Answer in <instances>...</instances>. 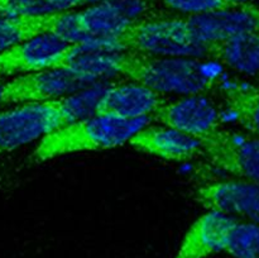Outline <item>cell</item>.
<instances>
[{"label":"cell","mask_w":259,"mask_h":258,"mask_svg":"<svg viewBox=\"0 0 259 258\" xmlns=\"http://www.w3.org/2000/svg\"><path fill=\"white\" fill-rule=\"evenodd\" d=\"M119 76L143 83L162 95H199L219 89L225 68L207 57H154L124 51Z\"/></svg>","instance_id":"cell-1"},{"label":"cell","mask_w":259,"mask_h":258,"mask_svg":"<svg viewBox=\"0 0 259 258\" xmlns=\"http://www.w3.org/2000/svg\"><path fill=\"white\" fill-rule=\"evenodd\" d=\"M152 116L123 119L110 115H95L63 125L40 139L32 157L45 162L58 156L82 151H103L123 146L132 137L151 124Z\"/></svg>","instance_id":"cell-2"},{"label":"cell","mask_w":259,"mask_h":258,"mask_svg":"<svg viewBox=\"0 0 259 258\" xmlns=\"http://www.w3.org/2000/svg\"><path fill=\"white\" fill-rule=\"evenodd\" d=\"M152 0H106L80 12H62L52 33L68 43L111 42L151 17Z\"/></svg>","instance_id":"cell-3"},{"label":"cell","mask_w":259,"mask_h":258,"mask_svg":"<svg viewBox=\"0 0 259 258\" xmlns=\"http://www.w3.org/2000/svg\"><path fill=\"white\" fill-rule=\"evenodd\" d=\"M126 52L154 57H206L207 47L195 39L185 18L151 17L132 25L113 42Z\"/></svg>","instance_id":"cell-4"},{"label":"cell","mask_w":259,"mask_h":258,"mask_svg":"<svg viewBox=\"0 0 259 258\" xmlns=\"http://www.w3.org/2000/svg\"><path fill=\"white\" fill-rule=\"evenodd\" d=\"M67 124L62 100L23 103L0 110V153L45 138Z\"/></svg>","instance_id":"cell-5"},{"label":"cell","mask_w":259,"mask_h":258,"mask_svg":"<svg viewBox=\"0 0 259 258\" xmlns=\"http://www.w3.org/2000/svg\"><path fill=\"white\" fill-rule=\"evenodd\" d=\"M202 154L235 179L259 184V137L220 128L202 139Z\"/></svg>","instance_id":"cell-6"},{"label":"cell","mask_w":259,"mask_h":258,"mask_svg":"<svg viewBox=\"0 0 259 258\" xmlns=\"http://www.w3.org/2000/svg\"><path fill=\"white\" fill-rule=\"evenodd\" d=\"M95 81L78 76L66 68H48L17 76L4 85V104L58 100L96 85Z\"/></svg>","instance_id":"cell-7"},{"label":"cell","mask_w":259,"mask_h":258,"mask_svg":"<svg viewBox=\"0 0 259 258\" xmlns=\"http://www.w3.org/2000/svg\"><path fill=\"white\" fill-rule=\"evenodd\" d=\"M152 119L202 141L223 128L224 115L211 98L206 94H199L167 100Z\"/></svg>","instance_id":"cell-8"},{"label":"cell","mask_w":259,"mask_h":258,"mask_svg":"<svg viewBox=\"0 0 259 258\" xmlns=\"http://www.w3.org/2000/svg\"><path fill=\"white\" fill-rule=\"evenodd\" d=\"M185 20L195 39L209 47L238 35L259 32V7L255 4L230 5L201 14L187 15Z\"/></svg>","instance_id":"cell-9"},{"label":"cell","mask_w":259,"mask_h":258,"mask_svg":"<svg viewBox=\"0 0 259 258\" xmlns=\"http://www.w3.org/2000/svg\"><path fill=\"white\" fill-rule=\"evenodd\" d=\"M195 201L207 210H217L239 222L259 225V184L234 179L200 185Z\"/></svg>","instance_id":"cell-10"},{"label":"cell","mask_w":259,"mask_h":258,"mask_svg":"<svg viewBox=\"0 0 259 258\" xmlns=\"http://www.w3.org/2000/svg\"><path fill=\"white\" fill-rule=\"evenodd\" d=\"M71 45L52 32L34 35L0 53V77L57 68Z\"/></svg>","instance_id":"cell-11"},{"label":"cell","mask_w":259,"mask_h":258,"mask_svg":"<svg viewBox=\"0 0 259 258\" xmlns=\"http://www.w3.org/2000/svg\"><path fill=\"white\" fill-rule=\"evenodd\" d=\"M123 52L111 42L75 43L70 46L57 68H66L95 82H105L119 76Z\"/></svg>","instance_id":"cell-12"},{"label":"cell","mask_w":259,"mask_h":258,"mask_svg":"<svg viewBox=\"0 0 259 258\" xmlns=\"http://www.w3.org/2000/svg\"><path fill=\"white\" fill-rule=\"evenodd\" d=\"M238 222L224 212L209 210L187 230L175 258H207L225 252L230 233Z\"/></svg>","instance_id":"cell-13"},{"label":"cell","mask_w":259,"mask_h":258,"mask_svg":"<svg viewBox=\"0 0 259 258\" xmlns=\"http://www.w3.org/2000/svg\"><path fill=\"white\" fill-rule=\"evenodd\" d=\"M129 146L166 161L186 162L202 154V142L172 126L148 125L137 132Z\"/></svg>","instance_id":"cell-14"},{"label":"cell","mask_w":259,"mask_h":258,"mask_svg":"<svg viewBox=\"0 0 259 258\" xmlns=\"http://www.w3.org/2000/svg\"><path fill=\"white\" fill-rule=\"evenodd\" d=\"M167 103V98L143 83H111L101 100L98 115H110L123 119H138L153 116Z\"/></svg>","instance_id":"cell-15"},{"label":"cell","mask_w":259,"mask_h":258,"mask_svg":"<svg viewBox=\"0 0 259 258\" xmlns=\"http://www.w3.org/2000/svg\"><path fill=\"white\" fill-rule=\"evenodd\" d=\"M223 115L242 126L247 133L259 137V88L248 81L225 78L219 86Z\"/></svg>","instance_id":"cell-16"},{"label":"cell","mask_w":259,"mask_h":258,"mask_svg":"<svg viewBox=\"0 0 259 258\" xmlns=\"http://www.w3.org/2000/svg\"><path fill=\"white\" fill-rule=\"evenodd\" d=\"M206 57L242 77L259 78V32L210 45Z\"/></svg>","instance_id":"cell-17"},{"label":"cell","mask_w":259,"mask_h":258,"mask_svg":"<svg viewBox=\"0 0 259 258\" xmlns=\"http://www.w3.org/2000/svg\"><path fill=\"white\" fill-rule=\"evenodd\" d=\"M60 15L61 13L22 18L0 15V53L34 35L52 32Z\"/></svg>","instance_id":"cell-18"},{"label":"cell","mask_w":259,"mask_h":258,"mask_svg":"<svg viewBox=\"0 0 259 258\" xmlns=\"http://www.w3.org/2000/svg\"><path fill=\"white\" fill-rule=\"evenodd\" d=\"M111 83L113 82H109V81L96 83V85L61 99L67 124L98 115L99 105Z\"/></svg>","instance_id":"cell-19"},{"label":"cell","mask_w":259,"mask_h":258,"mask_svg":"<svg viewBox=\"0 0 259 258\" xmlns=\"http://www.w3.org/2000/svg\"><path fill=\"white\" fill-rule=\"evenodd\" d=\"M225 252L233 258H259V225L238 222L230 233Z\"/></svg>","instance_id":"cell-20"},{"label":"cell","mask_w":259,"mask_h":258,"mask_svg":"<svg viewBox=\"0 0 259 258\" xmlns=\"http://www.w3.org/2000/svg\"><path fill=\"white\" fill-rule=\"evenodd\" d=\"M52 13V8L46 0H0L2 17H37Z\"/></svg>","instance_id":"cell-21"},{"label":"cell","mask_w":259,"mask_h":258,"mask_svg":"<svg viewBox=\"0 0 259 258\" xmlns=\"http://www.w3.org/2000/svg\"><path fill=\"white\" fill-rule=\"evenodd\" d=\"M163 3L171 9L187 15L201 14L230 7L224 0H163Z\"/></svg>","instance_id":"cell-22"},{"label":"cell","mask_w":259,"mask_h":258,"mask_svg":"<svg viewBox=\"0 0 259 258\" xmlns=\"http://www.w3.org/2000/svg\"><path fill=\"white\" fill-rule=\"evenodd\" d=\"M52 8L53 13H62L70 12L71 9L77 7H83V5H94L98 3L106 2V0H46Z\"/></svg>","instance_id":"cell-23"},{"label":"cell","mask_w":259,"mask_h":258,"mask_svg":"<svg viewBox=\"0 0 259 258\" xmlns=\"http://www.w3.org/2000/svg\"><path fill=\"white\" fill-rule=\"evenodd\" d=\"M228 5H240V4H255L257 0H224Z\"/></svg>","instance_id":"cell-24"},{"label":"cell","mask_w":259,"mask_h":258,"mask_svg":"<svg viewBox=\"0 0 259 258\" xmlns=\"http://www.w3.org/2000/svg\"><path fill=\"white\" fill-rule=\"evenodd\" d=\"M4 85H5L4 81L0 80V105H2V104H4V100H3V94H4Z\"/></svg>","instance_id":"cell-25"}]
</instances>
